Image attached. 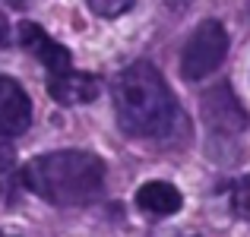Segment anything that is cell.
I'll return each mask as SVG.
<instances>
[{
    "mask_svg": "<svg viewBox=\"0 0 250 237\" xmlns=\"http://www.w3.org/2000/svg\"><path fill=\"white\" fill-rule=\"evenodd\" d=\"M114 111L121 130L136 139H168L184 123L168 82L146 60H136L114 79Z\"/></svg>",
    "mask_w": 250,
    "mask_h": 237,
    "instance_id": "6da1fadb",
    "label": "cell"
},
{
    "mask_svg": "<svg viewBox=\"0 0 250 237\" xmlns=\"http://www.w3.org/2000/svg\"><path fill=\"white\" fill-rule=\"evenodd\" d=\"M19 180L51 206L80 209L102 196L104 161L92 152H83V149H63V152L32 158L22 168Z\"/></svg>",
    "mask_w": 250,
    "mask_h": 237,
    "instance_id": "7a4b0ae2",
    "label": "cell"
},
{
    "mask_svg": "<svg viewBox=\"0 0 250 237\" xmlns=\"http://www.w3.org/2000/svg\"><path fill=\"white\" fill-rule=\"evenodd\" d=\"M228 54V32L222 22L215 19H206L203 25H196V32L190 35V41L184 44L181 54V73L184 79L196 82V79H206L209 73L222 67Z\"/></svg>",
    "mask_w": 250,
    "mask_h": 237,
    "instance_id": "3957f363",
    "label": "cell"
},
{
    "mask_svg": "<svg viewBox=\"0 0 250 237\" xmlns=\"http://www.w3.org/2000/svg\"><path fill=\"white\" fill-rule=\"evenodd\" d=\"M203 120L212 133L222 136H238L241 130H247V111L241 108L238 95L231 92L228 82H219L203 95Z\"/></svg>",
    "mask_w": 250,
    "mask_h": 237,
    "instance_id": "277c9868",
    "label": "cell"
},
{
    "mask_svg": "<svg viewBox=\"0 0 250 237\" xmlns=\"http://www.w3.org/2000/svg\"><path fill=\"white\" fill-rule=\"evenodd\" d=\"M16 35H19V44H22V48H29L32 54L38 57V63H42L44 70H51V76L73 70V67H70V60H73V57H70V51L63 48V44H57L54 38L42 29V25H35V22H19Z\"/></svg>",
    "mask_w": 250,
    "mask_h": 237,
    "instance_id": "5b68a950",
    "label": "cell"
},
{
    "mask_svg": "<svg viewBox=\"0 0 250 237\" xmlns=\"http://www.w3.org/2000/svg\"><path fill=\"white\" fill-rule=\"evenodd\" d=\"M32 123V101L25 89L10 76H0V130L10 136L25 133Z\"/></svg>",
    "mask_w": 250,
    "mask_h": 237,
    "instance_id": "8992f818",
    "label": "cell"
},
{
    "mask_svg": "<svg viewBox=\"0 0 250 237\" xmlns=\"http://www.w3.org/2000/svg\"><path fill=\"white\" fill-rule=\"evenodd\" d=\"M51 95L61 104H89L98 95V79L89 73L67 70V73L51 76Z\"/></svg>",
    "mask_w": 250,
    "mask_h": 237,
    "instance_id": "52a82bcc",
    "label": "cell"
},
{
    "mask_svg": "<svg viewBox=\"0 0 250 237\" xmlns=\"http://www.w3.org/2000/svg\"><path fill=\"white\" fill-rule=\"evenodd\" d=\"M136 202H140L143 212H152V215H174L181 209L184 196L174 183L165 180H152V183H143L136 190Z\"/></svg>",
    "mask_w": 250,
    "mask_h": 237,
    "instance_id": "ba28073f",
    "label": "cell"
},
{
    "mask_svg": "<svg viewBox=\"0 0 250 237\" xmlns=\"http://www.w3.org/2000/svg\"><path fill=\"white\" fill-rule=\"evenodd\" d=\"M85 3L95 16H104V19L124 16L127 10H133V0H85Z\"/></svg>",
    "mask_w": 250,
    "mask_h": 237,
    "instance_id": "9c48e42d",
    "label": "cell"
},
{
    "mask_svg": "<svg viewBox=\"0 0 250 237\" xmlns=\"http://www.w3.org/2000/svg\"><path fill=\"white\" fill-rule=\"evenodd\" d=\"M231 209L241 218H250V177H244V180H238L231 187Z\"/></svg>",
    "mask_w": 250,
    "mask_h": 237,
    "instance_id": "30bf717a",
    "label": "cell"
},
{
    "mask_svg": "<svg viewBox=\"0 0 250 237\" xmlns=\"http://www.w3.org/2000/svg\"><path fill=\"white\" fill-rule=\"evenodd\" d=\"M13 161H16V152H13V136L0 130V171H10Z\"/></svg>",
    "mask_w": 250,
    "mask_h": 237,
    "instance_id": "8fae6325",
    "label": "cell"
},
{
    "mask_svg": "<svg viewBox=\"0 0 250 237\" xmlns=\"http://www.w3.org/2000/svg\"><path fill=\"white\" fill-rule=\"evenodd\" d=\"M6 41H10V25H6V19L0 16V48H3Z\"/></svg>",
    "mask_w": 250,
    "mask_h": 237,
    "instance_id": "7c38bea8",
    "label": "cell"
},
{
    "mask_svg": "<svg viewBox=\"0 0 250 237\" xmlns=\"http://www.w3.org/2000/svg\"><path fill=\"white\" fill-rule=\"evenodd\" d=\"M0 3H3V6H13V10H22L29 0H0Z\"/></svg>",
    "mask_w": 250,
    "mask_h": 237,
    "instance_id": "4fadbf2b",
    "label": "cell"
},
{
    "mask_svg": "<svg viewBox=\"0 0 250 237\" xmlns=\"http://www.w3.org/2000/svg\"><path fill=\"white\" fill-rule=\"evenodd\" d=\"M0 237H10V234H0Z\"/></svg>",
    "mask_w": 250,
    "mask_h": 237,
    "instance_id": "5bb4252c",
    "label": "cell"
}]
</instances>
